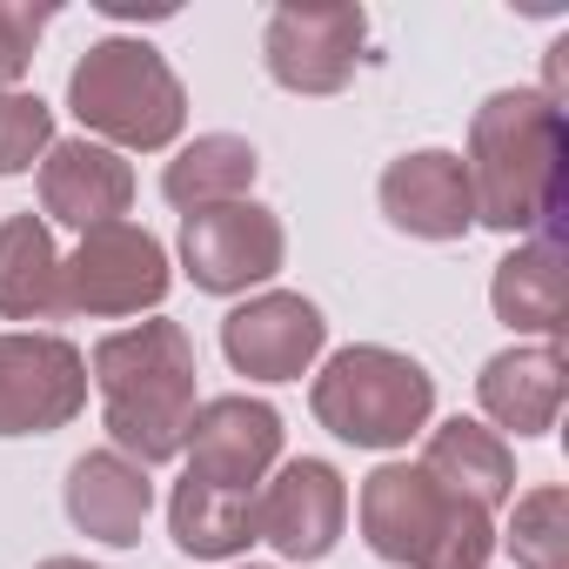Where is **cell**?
I'll return each mask as SVG.
<instances>
[{"instance_id":"1","label":"cell","mask_w":569,"mask_h":569,"mask_svg":"<svg viewBox=\"0 0 569 569\" xmlns=\"http://www.w3.org/2000/svg\"><path fill=\"white\" fill-rule=\"evenodd\" d=\"M469 194L496 234L549 228L562 208V108L542 88H502L469 121Z\"/></svg>"},{"instance_id":"2","label":"cell","mask_w":569,"mask_h":569,"mask_svg":"<svg viewBox=\"0 0 569 569\" xmlns=\"http://www.w3.org/2000/svg\"><path fill=\"white\" fill-rule=\"evenodd\" d=\"M94 389L108 409V442L154 469L188 449L194 422V342L181 322H134L94 342Z\"/></svg>"},{"instance_id":"3","label":"cell","mask_w":569,"mask_h":569,"mask_svg":"<svg viewBox=\"0 0 569 569\" xmlns=\"http://www.w3.org/2000/svg\"><path fill=\"white\" fill-rule=\"evenodd\" d=\"M68 108L81 114L88 134H101V148H134V154H161L174 148L181 121H188V94L174 81V68L161 61V48L108 34L94 41L74 74H68Z\"/></svg>"},{"instance_id":"4","label":"cell","mask_w":569,"mask_h":569,"mask_svg":"<svg viewBox=\"0 0 569 569\" xmlns=\"http://www.w3.org/2000/svg\"><path fill=\"white\" fill-rule=\"evenodd\" d=\"M309 409L329 436H342L356 449H402L409 436L429 429L436 382L416 356L382 349V342H356V349H336L322 362Z\"/></svg>"},{"instance_id":"5","label":"cell","mask_w":569,"mask_h":569,"mask_svg":"<svg viewBox=\"0 0 569 569\" xmlns=\"http://www.w3.org/2000/svg\"><path fill=\"white\" fill-rule=\"evenodd\" d=\"M168 281H174L168 248L134 221H108V228H88L81 248L61 261V316H88V322L141 316V309H161Z\"/></svg>"},{"instance_id":"6","label":"cell","mask_w":569,"mask_h":569,"mask_svg":"<svg viewBox=\"0 0 569 569\" xmlns=\"http://www.w3.org/2000/svg\"><path fill=\"white\" fill-rule=\"evenodd\" d=\"M289 254L281 214L261 201H221L181 214V268L201 296H248L254 281H268Z\"/></svg>"},{"instance_id":"7","label":"cell","mask_w":569,"mask_h":569,"mask_svg":"<svg viewBox=\"0 0 569 569\" xmlns=\"http://www.w3.org/2000/svg\"><path fill=\"white\" fill-rule=\"evenodd\" d=\"M88 409V356L68 336H0V436H54Z\"/></svg>"},{"instance_id":"8","label":"cell","mask_w":569,"mask_h":569,"mask_svg":"<svg viewBox=\"0 0 569 569\" xmlns=\"http://www.w3.org/2000/svg\"><path fill=\"white\" fill-rule=\"evenodd\" d=\"M362 8H274L261 28V61L289 94H342L362 68Z\"/></svg>"},{"instance_id":"9","label":"cell","mask_w":569,"mask_h":569,"mask_svg":"<svg viewBox=\"0 0 569 569\" xmlns=\"http://www.w3.org/2000/svg\"><path fill=\"white\" fill-rule=\"evenodd\" d=\"M462 496H449L422 462H382L369 482H362V536L382 562H409L422 569L436 556V542L462 522Z\"/></svg>"},{"instance_id":"10","label":"cell","mask_w":569,"mask_h":569,"mask_svg":"<svg viewBox=\"0 0 569 569\" xmlns=\"http://www.w3.org/2000/svg\"><path fill=\"white\" fill-rule=\"evenodd\" d=\"M342 522H349V482L322 456L281 462L274 482L254 496V542L281 549L289 562H322L342 542Z\"/></svg>"},{"instance_id":"11","label":"cell","mask_w":569,"mask_h":569,"mask_svg":"<svg viewBox=\"0 0 569 569\" xmlns=\"http://www.w3.org/2000/svg\"><path fill=\"white\" fill-rule=\"evenodd\" d=\"M329 342V322L309 296L296 289H268V296H248L241 309H228L221 322V356L234 362V376L248 382H296L309 376V362L322 356Z\"/></svg>"},{"instance_id":"12","label":"cell","mask_w":569,"mask_h":569,"mask_svg":"<svg viewBox=\"0 0 569 569\" xmlns=\"http://www.w3.org/2000/svg\"><path fill=\"white\" fill-rule=\"evenodd\" d=\"M382 214L389 228L416 234V241H462L476 228V194H469V168L449 148H416L402 161L382 168Z\"/></svg>"},{"instance_id":"13","label":"cell","mask_w":569,"mask_h":569,"mask_svg":"<svg viewBox=\"0 0 569 569\" xmlns=\"http://www.w3.org/2000/svg\"><path fill=\"white\" fill-rule=\"evenodd\" d=\"M181 456H188V476L254 489L281 456V416L268 402H254V396H214V402L194 409Z\"/></svg>"},{"instance_id":"14","label":"cell","mask_w":569,"mask_h":569,"mask_svg":"<svg viewBox=\"0 0 569 569\" xmlns=\"http://www.w3.org/2000/svg\"><path fill=\"white\" fill-rule=\"evenodd\" d=\"M134 201V168L101 141H54L41 154V214L61 228H108Z\"/></svg>"},{"instance_id":"15","label":"cell","mask_w":569,"mask_h":569,"mask_svg":"<svg viewBox=\"0 0 569 569\" xmlns=\"http://www.w3.org/2000/svg\"><path fill=\"white\" fill-rule=\"evenodd\" d=\"M562 389H569V376H562V349H556V342L502 349V356H489L482 376H476V402H482V416L496 422V436H502V429H516V436H549L556 416H562Z\"/></svg>"},{"instance_id":"16","label":"cell","mask_w":569,"mask_h":569,"mask_svg":"<svg viewBox=\"0 0 569 569\" xmlns=\"http://www.w3.org/2000/svg\"><path fill=\"white\" fill-rule=\"evenodd\" d=\"M148 509H154V482L141 462H128L121 449H88L74 469H68V516L81 536L94 542H141L148 529Z\"/></svg>"},{"instance_id":"17","label":"cell","mask_w":569,"mask_h":569,"mask_svg":"<svg viewBox=\"0 0 569 569\" xmlns=\"http://www.w3.org/2000/svg\"><path fill=\"white\" fill-rule=\"evenodd\" d=\"M489 302H496V316L516 336L556 342L569 329V254H562V241L556 234H536L516 254H502L496 261V281H489Z\"/></svg>"},{"instance_id":"18","label":"cell","mask_w":569,"mask_h":569,"mask_svg":"<svg viewBox=\"0 0 569 569\" xmlns=\"http://www.w3.org/2000/svg\"><path fill=\"white\" fill-rule=\"evenodd\" d=\"M422 469H429L449 496H462V502H476V509H489V516L516 496V449H509L489 422H469V416H449L442 429H429Z\"/></svg>"},{"instance_id":"19","label":"cell","mask_w":569,"mask_h":569,"mask_svg":"<svg viewBox=\"0 0 569 569\" xmlns=\"http://www.w3.org/2000/svg\"><path fill=\"white\" fill-rule=\"evenodd\" d=\"M61 316V254L41 214L0 221V322H54Z\"/></svg>"},{"instance_id":"20","label":"cell","mask_w":569,"mask_h":569,"mask_svg":"<svg viewBox=\"0 0 569 569\" xmlns=\"http://www.w3.org/2000/svg\"><path fill=\"white\" fill-rule=\"evenodd\" d=\"M168 529L188 556L228 562L254 542V489H228V482H208V476L181 469V482L168 496Z\"/></svg>"},{"instance_id":"21","label":"cell","mask_w":569,"mask_h":569,"mask_svg":"<svg viewBox=\"0 0 569 569\" xmlns=\"http://www.w3.org/2000/svg\"><path fill=\"white\" fill-rule=\"evenodd\" d=\"M261 154L241 134H194L168 168H161V194L194 214V208H221V201H248Z\"/></svg>"},{"instance_id":"22","label":"cell","mask_w":569,"mask_h":569,"mask_svg":"<svg viewBox=\"0 0 569 569\" xmlns=\"http://www.w3.org/2000/svg\"><path fill=\"white\" fill-rule=\"evenodd\" d=\"M509 556H516V569H569V489L562 482L516 496Z\"/></svg>"},{"instance_id":"23","label":"cell","mask_w":569,"mask_h":569,"mask_svg":"<svg viewBox=\"0 0 569 569\" xmlns=\"http://www.w3.org/2000/svg\"><path fill=\"white\" fill-rule=\"evenodd\" d=\"M54 148V108L41 94H0V174H28Z\"/></svg>"},{"instance_id":"24","label":"cell","mask_w":569,"mask_h":569,"mask_svg":"<svg viewBox=\"0 0 569 569\" xmlns=\"http://www.w3.org/2000/svg\"><path fill=\"white\" fill-rule=\"evenodd\" d=\"M41 34H48V14H41V8L0 0V94H14V88H21V74H28Z\"/></svg>"},{"instance_id":"25","label":"cell","mask_w":569,"mask_h":569,"mask_svg":"<svg viewBox=\"0 0 569 569\" xmlns=\"http://www.w3.org/2000/svg\"><path fill=\"white\" fill-rule=\"evenodd\" d=\"M41 569H94V562H81V556H48Z\"/></svg>"}]
</instances>
